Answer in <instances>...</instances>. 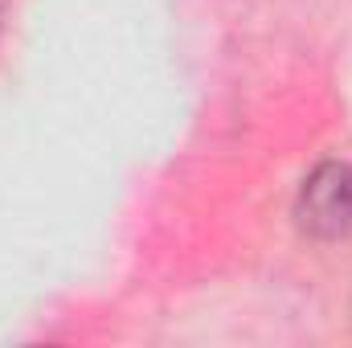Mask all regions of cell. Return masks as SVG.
I'll return each instance as SVG.
<instances>
[{"instance_id": "obj_1", "label": "cell", "mask_w": 352, "mask_h": 348, "mask_svg": "<svg viewBox=\"0 0 352 348\" xmlns=\"http://www.w3.org/2000/svg\"><path fill=\"white\" fill-rule=\"evenodd\" d=\"M295 221L311 242H340L352 234V164L320 160L303 176L295 197Z\"/></svg>"}, {"instance_id": "obj_2", "label": "cell", "mask_w": 352, "mask_h": 348, "mask_svg": "<svg viewBox=\"0 0 352 348\" xmlns=\"http://www.w3.org/2000/svg\"><path fill=\"white\" fill-rule=\"evenodd\" d=\"M0 17H4V0H0Z\"/></svg>"}]
</instances>
